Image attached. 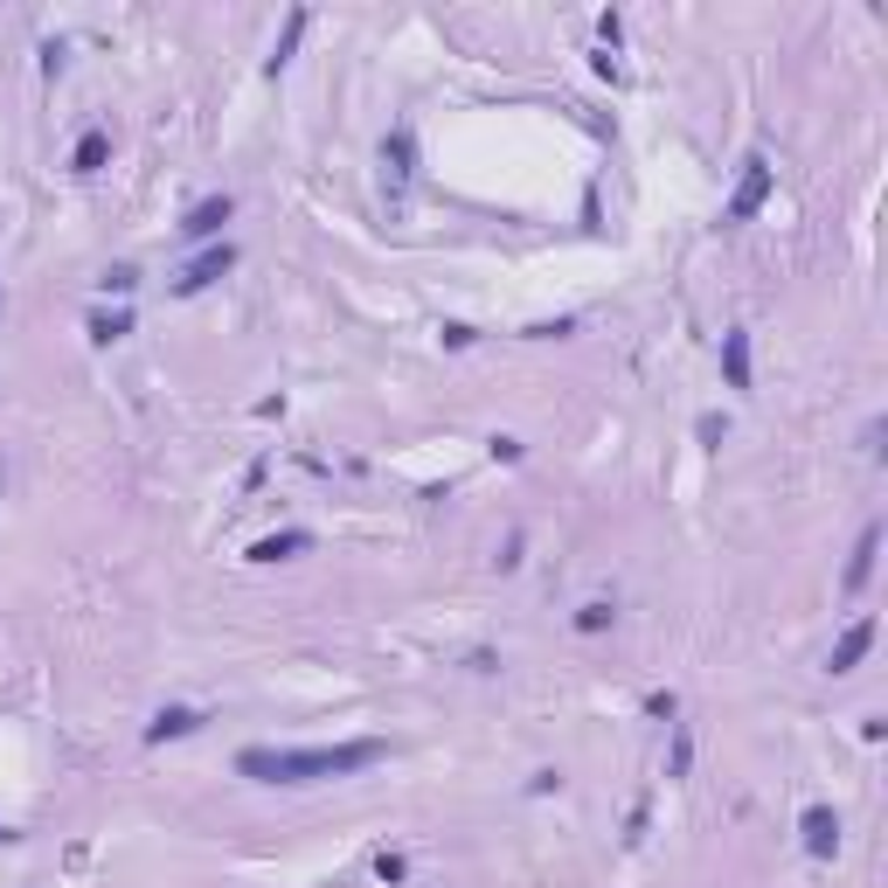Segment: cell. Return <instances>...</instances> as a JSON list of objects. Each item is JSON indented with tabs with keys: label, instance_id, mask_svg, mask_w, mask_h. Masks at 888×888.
<instances>
[{
	"label": "cell",
	"instance_id": "6da1fadb",
	"mask_svg": "<svg viewBox=\"0 0 888 888\" xmlns=\"http://www.w3.org/2000/svg\"><path fill=\"white\" fill-rule=\"evenodd\" d=\"M382 743H327V750H244L237 771L257 785H312V777H348L361 764H375Z\"/></svg>",
	"mask_w": 888,
	"mask_h": 888
},
{
	"label": "cell",
	"instance_id": "7a4b0ae2",
	"mask_svg": "<svg viewBox=\"0 0 888 888\" xmlns=\"http://www.w3.org/2000/svg\"><path fill=\"white\" fill-rule=\"evenodd\" d=\"M764 202H771V167L764 161H743V180H736V195H729V223H750Z\"/></svg>",
	"mask_w": 888,
	"mask_h": 888
},
{
	"label": "cell",
	"instance_id": "3957f363",
	"mask_svg": "<svg viewBox=\"0 0 888 888\" xmlns=\"http://www.w3.org/2000/svg\"><path fill=\"white\" fill-rule=\"evenodd\" d=\"M229 265H237V250H229V244H216V250H202V257H195V265H188V271H180V278H174V292H180V299H188V292H202V285H216V278H223Z\"/></svg>",
	"mask_w": 888,
	"mask_h": 888
},
{
	"label": "cell",
	"instance_id": "277c9868",
	"mask_svg": "<svg viewBox=\"0 0 888 888\" xmlns=\"http://www.w3.org/2000/svg\"><path fill=\"white\" fill-rule=\"evenodd\" d=\"M868 646H875V618H854L847 632H840V646H833V660H826V673H854L860 660H868Z\"/></svg>",
	"mask_w": 888,
	"mask_h": 888
},
{
	"label": "cell",
	"instance_id": "5b68a950",
	"mask_svg": "<svg viewBox=\"0 0 888 888\" xmlns=\"http://www.w3.org/2000/svg\"><path fill=\"white\" fill-rule=\"evenodd\" d=\"M798 833H805V854H833V847H840V819H833L826 813V805H805V819H798Z\"/></svg>",
	"mask_w": 888,
	"mask_h": 888
},
{
	"label": "cell",
	"instance_id": "8992f818",
	"mask_svg": "<svg viewBox=\"0 0 888 888\" xmlns=\"http://www.w3.org/2000/svg\"><path fill=\"white\" fill-rule=\"evenodd\" d=\"M875 556H881V528H860L854 556H847V590H854V597L868 590V577H875Z\"/></svg>",
	"mask_w": 888,
	"mask_h": 888
},
{
	"label": "cell",
	"instance_id": "52a82bcc",
	"mask_svg": "<svg viewBox=\"0 0 888 888\" xmlns=\"http://www.w3.org/2000/svg\"><path fill=\"white\" fill-rule=\"evenodd\" d=\"M229 216H237V202H229V195H208V202L188 208V223H180V229H188V237H216Z\"/></svg>",
	"mask_w": 888,
	"mask_h": 888
},
{
	"label": "cell",
	"instance_id": "ba28073f",
	"mask_svg": "<svg viewBox=\"0 0 888 888\" xmlns=\"http://www.w3.org/2000/svg\"><path fill=\"white\" fill-rule=\"evenodd\" d=\"M382 167H389V188H403V180L416 174V140L403 133V125H396V133H389V146H382Z\"/></svg>",
	"mask_w": 888,
	"mask_h": 888
},
{
	"label": "cell",
	"instance_id": "9c48e42d",
	"mask_svg": "<svg viewBox=\"0 0 888 888\" xmlns=\"http://www.w3.org/2000/svg\"><path fill=\"white\" fill-rule=\"evenodd\" d=\"M722 375L729 389H750V333H722Z\"/></svg>",
	"mask_w": 888,
	"mask_h": 888
},
{
	"label": "cell",
	"instance_id": "30bf717a",
	"mask_svg": "<svg viewBox=\"0 0 888 888\" xmlns=\"http://www.w3.org/2000/svg\"><path fill=\"white\" fill-rule=\"evenodd\" d=\"M195 729H202V715H195V709H161V715L146 722V743H167V736H195Z\"/></svg>",
	"mask_w": 888,
	"mask_h": 888
},
{
	"label": "cell",
	"instance_id": "8fae6325",
	"mask_svg": "<svg viewBox=\"0 0 888 888\" xmlns=\"http://www.w3.org/2000/svg\"><path fill=\"white\" fill-rule=\"evenodd\" d=\"M299 548H312V535L306 528H285V535H265L250 548V562H285V556H299Z\"/></svg>",
	"mask_w": 888,
	"mask_h": 888
},
{
	"label": "cell",
	"instance_id": "7c38bea8",
	"mask_svg": "<svg viewBox=\"0 0 888 888\" xmlns=\"http://www.w3.org/2000/svg\"><path fill=\"white\" fill-rule=\"evenodd\" d=\"M299 35H306V8H292V14H285V35H278V49H271V76H278L285 63H292V49H299Z\"/></svg>",
	"mask_w": 888,
	"mask_h": 888
},
{
	"label": "cell",
	"instance_id": "4fadbf2b",
	"mask_svg": "<svg viewBox=\"0 0 888 888\" xmlns=\"http://www.w3.org/2000/svg\"><path fill=\"white\" fill-rule=\"evenodd\" d=\"M125 333H133V312H91V341H125Z\"/></svg>",
	"mask_w": 888,
	"mask_h": 888
},
{
	"label": "cell",
	"instance_id": "5bb4252c",
	"mask_svg": "<svg viewBox=\"0 0 888 888\" xmlns=\"http://www.w3.org/2000/svg\"><path fill=\"white\" fill-rule=\"evenodd\" d=\"M104 153H112V140H104V133H84V140H76V161H70V167H76V174H97Z\"/></svg>",
	"mask_w": 888,
	"mask_h": 888
},
{
	"label": "cell",
	"instance_id": "9a60e30c",
	"mask_svg": "<svg viewBox=\"0 0 888 888\" xmlns=\"http://www.w3.org/2000/svg\"><path fill=\"white\" fill-rule=\"evenodd\" d=\"M97 285H104V292H133V285H140V271H133V265H112Z\"/></svg>",
	"mask_w": 888,
	"mask_h": 888
},
{
	"label": "cell",
	"instance_id": "2e32d148",
	"mask_svg": "<svg viewBox=\"0 0 888 888\" xmlns=\"http://www.w3.org/2000/svg\"><path fill=\"white\" fill-rule=\"evenodd\" d=\"M605 624H611V605H584L577 611V632H605Z\"/></svg>",
	"mask_w": 888,
	"mask_h": 888
},
{
	"label": "cell",
	"instance_id": "e0dca14e",
	"mask_svg": "<svg viewBox=\"0 0 888 888\" xmlns=\"http://www.w3.org/2000/svg\"><path fill=\"white\" fill-rule=\"evenodd\" d=\"M688 756H694V743H688V736H673V756H667V771L681 777V771H688Z\"/></svg>",
	"mask_w": 888,
	"mask_h": 888
},
{
	"label": "cell",
	"instance_id": "ac0fdd59",
	"mask_svg": "<svg viewBox=\"0 0 888 888\" xmlns=\"http://www.w3.org/2000/svg\"><path fill=\"white\" fill-rule=\"evenodd\" d=\"M0 840H14V833H8V826H0Z\"/></svg>",
	"mask_w": 888,
	"mask_h": 888
}]
</instances>
